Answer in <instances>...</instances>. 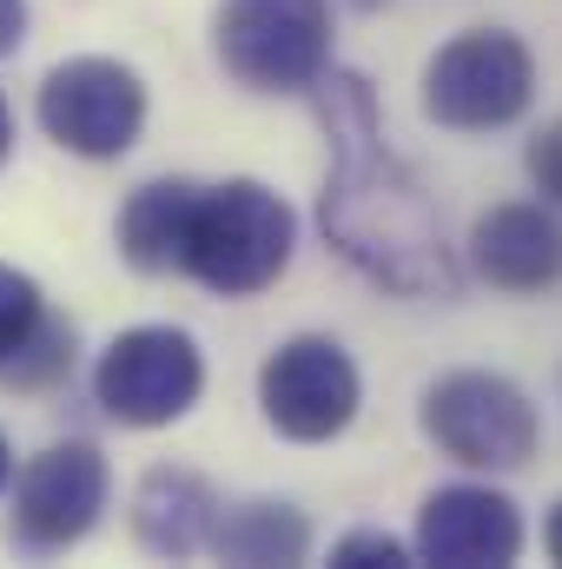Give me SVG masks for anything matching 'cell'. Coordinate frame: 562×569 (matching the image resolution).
<instances>
[{"instance_id":"1","label":"cell","mask_w":562,"mask_h":569,"mask_svg":"<svg viewBox=\"0 0 562 569\" xmlns=\"http://www.w3.org/2000/svg\"><path fill=\"white\" fill-rule=\"evenodd\" d=\"M318 93V120L331 133V179H324V206L318 226L331 239V252L364 272L371 284H391L404 298H450L456 291V259L443 239V212L423 192V179L384 146L378 100L358 73L324 67L311 80Z\"/></svg>"},{"instance_id":"2","label":"cell","mask_w":562,"mask_h":569,"mask_svg":"<svg viewBox=\"0 0 562 569\" xmlns=\"http://www.w3.org/2000/svg\"><path fill=\"white\" fill-rule=\"evenodd\" d=\"M291 246H298V219L279 192L259 179H225V186H199L179 272L219 298H259L291 266Z\"/></svg>"},{"instance_id":"3","label":"cell","mask_w":562,"mask_h":569,"mask_svg":"<svg viewBox=\"0 0 562 569\" xmlns=\"http://www.w3.org/2000/svg\"><path fill=\"white\" fill-rule=\"evenodd\" d=\"M212 53L245 93H311L331 67L324 0H225L212 20Z\"/></svg>"},{"instance_id":"4","label":"cell","mask_w":562,"mask_h":569,"mask_svg":"<svg viewBox=\"0 0 562 569\" xmlns=\"http://www.w3.org/2000/svg\"><path fill=\"white\" fill-rule=\"evenodd\" d=\"M536 100V60L503 27H470L423 67V113L450 133H496Z\"/></svg>"},{"instance_id":"5","label":"cell","mask_w":562,"mask_h":569,"mask_svg":"<svg viewBox=\"0 0 562 569\" xmlns=\"http://www.w3.org/2000/svg\"><path fill=\"white\" fill-rule=\"evenodd\" d=\"M423 437L470 470H516L536 457V405L503 371H450L423 391Z\"/></svg>"},{"instance_id":"6","label":"cell","mask_w":562,"mask_h":569,"mask_svg":"<svg viewBox=\"0 0 562 569\" xmlns=\"http://www.w3.org/2000/svg\"><path fill=\"white\" fill-rule=\"evenodd\" d=\"M205 391V358L179 325H133L93 365V398L113 425L159 430L179 425Z\"/></svg>"},{"instance_id":"7","label":"cell","mask_w":562,"mask_h":569,"mask_svg":"<svg viewBox=\"0 0 562 569\" xmlns=\"http://www.w3.org/2000/svg\"><path fill=\"white\" fill-rule=\"evenodd\" d=\"M40 133L73 152V159H120L133 152L145 127V87L133 67L107 60V53H80V60H60L47 80H40Z\"/></svg>"},{"instance_id":"8","label":"cell","mask_w":562,"mask_h":569,"mask_svg":"<svg viewBox=\"0 0 562 569\" xmlns=\"http://www.w3.org/2000/svg\"><path fill=\"white\" fill-rule=\"evenodd\" d=\"M259 405H265V425L291 443H331L358 418L364 378H358V365L338 338L304 331L259 365Z\"/></svg>"},{"instance_id":"9","label":"cell","mask_w":562,"mask_h":569,"mask_svg":"<svg viewBox=\"0 0 562 569\" xmlns=\"http://www.w3.org/2000/svg\"><path fill=\"white\" fill-rule=\"evenodd\" d=\"M107 490H113V477H107V457L93 443H47L13 477V543L33 557L73 550L100 523Z\"/></svg>"},{"instance_id":"10","label":"cell","mask_w":562,"mask_h":569,"mask_svg":"<svg viewBox=\"0 0 562 569\" xmlns=\"http://www.w3.org/2000/svg\"><path fill=\"white\" fill-rule=\"evenodd\" d=\"M418 557L436 569H503L523 557V517L503 490L443 483L418 510Z\"/></svg>"},{"instance_id":"11","label":"cell","mask_w":562,"mask_h":569,"mask_svg":"<svg viewBox=\"0 0 562 569\" xmlns=\"http://www.w3.org/2000/svg\"><path fill=\"white\" fill-rule=\"evenodd\" d=\"M470 272L496 291L562 284V226L543 206H490L470 226Z\"/></svg>"},{"instance_id":"12","label":"cell","mask_w":562,"mask_h":569,"mask_svg":"<svg viewBox=\"0 0 562 569\" xmlns=\"http://www.w3.org/2000/svg\"><path fill=\"white\" fill-rule=\"evenodd\" d=\"M219 510L225 503H219V490L205 477L159 463V470H145L140 497H133V537H140V550H152V557L185 563V557H199L212 543Z\"/></svg>"},{"instance_id":"13","label":"cell","mask_w":562,"mask_h":569,"mask_svg":"<svg viewBox=\"0 0 562 569\" xmlns=\"http://www.w3.org/2000/svg\"><path fill=\"white\" fill-rule=\"evenodd\" d=\"M192 199H199L192 179H152V186H140V192L120 206L113 239H120L127 266H140V272H179V266H185Z\"/></svg>"},{"instance_id":"14","label":"cell","mask_w":562,"mask_h":569,"mask_svg":"<svg viewBox=\"0 0 562 569\" xmlns=\"http://www.w3.org/2000/svg\"><path fill=\"white\" fill-rule=\"evenodd\" d=\"M205 550L225 557V563H252V569L304 563V557H311V523H304L291 503H272V497H259V503H232V510H219Z\"/></svg>"},{"instance_id":"15","label":"cell","mask_w":562,"mask_h":569,"mask_svg":"<svg viewBox=\"0 0 562 569\" xmlns=\"http://www.w3.org/2000/svg\"><path fill=\"white\" fill-rule=\"evenodd\" d=\"M67 371H73V325L53 318V311H40V325L7 351L0 385H13V391H47V385H60Z\"/></svg>"},{"instance_id":"16","label":"cell","mask_w":562,"mask_h":569,"mask_svg":"<svg viewBox=\"0 0 562 569\" xmlns=\"http://www.w3.org/2000/svg\"><path fill=\"white\" fill-rule=\"evenodd\" d=\"M40 311H47L40 284L27 279V272H13V266H0V365H7V351L40 325Z\"/></svg>"},{"instance_id":"17","label":"cell","mask_w":562,"mask_h":569,"mask_svg":"<svg viewBox=\"0 0 562 569\" xmlns=\"http://www.w3.org/2000/svg\"><path fill=\"white\" fill-rule=\"evenodd\" d=\"M331 563L338 569H404L411 550L398 537H384V530H351V537L331 543Z\"/></svg>"},{"instance_id":"18","label":"cell","mask_w":562,"mask_h":569,"mask_svg":"<svg viewBox=\"0 0 562 569\" xmlns=\"http://www.w3.org/2000/svg\"><path fill=\"white\" fill-rule=\"evenodd\" d=\"M530 179H536V192L550 199V206H562V120H550L536 140H530Z\"/></svg>"},{"instance_id":"19","label":"cell","mask_w":562,"mask_h":569,"mask_svg":"<svg viewBox=\"0 0 562 569\" xmlns=\"http://www.w3.org/2000/svg\"><path fill=\"white\" fill-rule=\"evenodd\" d=\"M27 40V0H0V60H13Z\"/></svg>"},{"instance_id":"20","label":"cell","mask_w":562,"mask_h":569,"mask_svg":"<svg viewBox=\"0 0 562 569\" xmlns=\"http://www.w3.org/2000/svg\"><path fill=\"white\" fill-rule=\"evenodd\" d=\"M543 543H550V557L562 563V503L550 510V523H543Z\"/></svg>"},{"instance_id":"21","label":"cell","mask_w":562,"mask_h":569,"mask_svg":"<svg viewBox=\"0 0 562 569\" xmlns=\"http://www.w3.org/2000/svg\"><path fill=\"white\" fill-rule=\"evenodd\" d=\"M7 483H13V450H7V437H0V497H7Z\"/></svg>"},{"instance_id":"22","label":"cell","mask_w":562,"mask_h":569,"mask_svg":"<svg viewBox=\"0 0 562 569\" xmlns=\"http://www.w3.org/2000/svg\"><path fill=\"white\" fill-rule=\"evenodd\" d=\"M7 146H13V113H7V100H0V159H7Z\"/></svg>"}]
</instances>
